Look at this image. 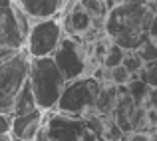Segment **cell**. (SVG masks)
<instances>
[{
	"instance_id": "cell-19",
	"label": "cell",
	"mask_w": 157,
	"mask_h": 141,
	"mask_svg": "<svg viewBox=\"0 0 157 141\" xmlns=\"http://www.w3.org/2000/svg\"><path fill=\"white\" fill-rule=\"evenodd\" d=\"M0 133H10V115L0 113Z\"/></svg>"
},
{
	"instance_id": "cell-15",
	"label": "cell",
	"mask_w": 157,
	"mask_h": 141,
	"mask_svg": "<svg viewBox=\"0 0 157 141\" xmlns=\"http://www.w3.org/2000/svg\"><path fill=\"white\" fill-rule=\"evenodd\" d=\"M121 66L131 74V76H137V72L143 68V62H141V58L137 56V52H135V50H125L123 60H121Z\"/></svg>"
},
{
	"instance_id": "cell-4",
	"label": "cell",
	"mask_w": 157,
	"mask_h": 141,
	"mask_svg": "<svg viewBox=\"0 0 157 141\" xmlns=\"http://www.w3.org/2000/svg\"><path fill=\"white\" fill-rule=\"evenodd\" d=\"M30 30V18L16 0H0V62L24 50Z\"/></svg>"
},
{
	"instance_id": "cell-25",
	"label": "cell",
	"mask_w": 157,
	"mask_h": 141,
	"mask_svg": "<svg viewBox=\"0 0 157 141\" xmlns=\"http://www.w3.org/2000/svg\"><path fill=\"white\" fill-rule=\"evenodd\" d=\"M104 141H117V139H104Z\"/></svg>"
},
{
	"instance_id": "cell-22",
	"label": "cell",
	"mask_w": 157,
	"mask_h": 141,
	"mask_svg": "<svg viewBox=\"0 0 157 141\" xmlns=\"http://www.w3.org/2000/svg\"><path fill=\"white\" fill-rule=\"evenodd\" d=\"M125 2H129V4H141V6H147V2H149V0H125Z\"/></svg>"
},
{
	"instance_id": "cell-3",
	"label": "cell",
	"mask_w": 157,
	"mask_h": 141,
	"mask_svg": "<svg viewBox=\"0 0 157 141\" xmlns=\"http://www.w3.org/2000/svg\"><path fill=\"white\" fill-rule=\"evenodd\" d=\"M28 82L34 92L36 105L42 111H50L56 107L60 93L66 86V80L58 66L54 64L52 56L30 58L28 64Z\"/></svg>"
},
{
	"instance_id": "cell-21",
	"label": "cell",
	"mask_w": 157,
	"mask_h": 141,
	"mask_svg": "<svg viewBox=\"0 0 157 141\" xmlns=\"http://www.w3.org/2000/svg\"><path fill=\"white\" fill-rule=\"evenodd\" d=\"M147 8H149L153 14H157V0H149V2H147Z\"/></svg>"
},
{
	"instance_id": "cell-13",
	"label": "cell",
	"mask_w": 157,
	"mask_h": 141,
	"mask_svg": "<svg viewBox=\"0 0 157 141\" xmlns=\"http://www.w3.org/2000/svg\"><path fill=\"white\" fill-rule=\"evenodd\" d=\"M78 4H80V6L92 16L94 22H96L98 26L104 28V18H105L107 10H109L105 0H78Z\"/></svg>"
},
{
	"instance_id": "cell-14",
	"label": "cell",
	"mask_w": 157,
	"mask_h": 141,
	"mask_svg": "<svg viewBox=\"0 0 157 141\" xmlns=\"http://www.w3.org/2000/svg\"><path fill=\"white\" fill-rule=\"evenodd\" d=\"M123 54H125V50L109 40V44H107V48H105V54H104V58H101V68L109 70V68L119 66L121 60H123Z\"/></svg>"
},
{
	"instance_id": "cell-7",
	"label": "cell",
	"mask_w": 157,
	"mask_h": 141,
	"mask_svg": "<svg viewBox=\"0 0 157 141\" xmlns=\"http://www.w3.org/2000/svg\"><path fill=\"white\" fill-rule=\"evenodd\" d=\"M28 64L30 56L26 48L0 62V113L10 115L14 95L28 78Z\"/></svg>"
},
{
	"instance_id": "cell-12",
	"label": "cell",
	"mask_w": 157,
	"mask_h": 141,
	"mask_svg": "<svg viewBox=\"0 0 157 141\" xmlns=\"http://www.w3.org/2000/svg\"><path fill=\"white\" fill-rule=\"evenodd\" d=\"M125 92L129 93V97L133 99L135 105H143L147 99V93H149V86L137 76H131L129 82L125 84Z\"/></svg>"
},
{
	"instance_id": "cell-9",
	"label": "cell",
	"mask_w": 157,
	"mask_h": 141,
	"mask_svg": "<svg viewBox=\"0 0 157 141\" xmlns=\"http://www.w3.org/2000/svg\"><path fill=\"white\" fill-rule=\"evenodd\" d=\"M42 109H34L24 115H14L10 117V135L12 141H34L36 133L42 125Z\"/></svg>"
},
{
	"instance_id": "cell-20",
	"label": "cell",
	"mask_w": 157,
	"mask_h": 141,
	"mask_svg": "<svg viewBox=\"0 0 157 141\" xmlns=\"http://www.w3.org/2000/svg\"><path fill=\"white\" fill-rule=\"evenodd\" d=\"M149 38L157 42V14L151 16V22H149Z\"/></svg>"
},
{
	"instance_id": "cell-6",
	"label": "cell",
	"mask_w": 157,
	"mask_h": 141,
	"mask_svg": "<svg viewBox=\"0 0 157 141\" xmlns=\"http://www.w3.org/2000/svg\"><path fill=\"white\" fill-rule=\"evenodd\" d=\"M54 64L62 72L66 82L76 80V78L90 74V52H88V42L76 36L64 34L58 44V48L52 54Z\"/></svg>"
},
{
	"instance_id": "cell-2",
	"label": "cell",
	"mask_w": 157,
	"mask_h": 141,
	"mask_svg": "<svg viewBox=\"0 0 157 141\" xmlns=\"http://www.w3.org/2000/svg\"><path fill=\"white\" fill-rule=\"evenodd\" d=\"M151 16L153 12L141 4H115L104 18V34L123 50H137L149 38Z\"/></svg>"
},
{
	"instance_id": "cell-1",
	"label": "cell",
	"mask_w": 157,
	"mask_h": 141,
	"mask_svg": "<svg viewBox=\"0 0 157 141\" xmlns=\"http://www.w3.org/2000/svg\"><path fill=\"white\" fill-rule=\"evenodd\" d=\"M107 119L90 111L86 115H72L58 109L44 111L42 125L34 141H104Z\"/></svg>"
},
{
	"instance_id": "cell-11",
	"label": "cell",
	"mask_w": 157,
	"mask_h": 141,
	"mask_svg": "<svg viewBox=\"0 0 157 141\" xmlns=\"http://www.w3.org/2000/svg\"><path fill=\"white\" fill-rule=\"evenodd\" d=\"M34 109H38V105H36V97H34V92H32V88H30V82H28V78H26V82L22 84V88H20L18 93L14 95L10 117L30 113V111H34Z\"/></svg>"
},
{
	"instance_id": "cell-8",
	"label": "cell",
	"mask_w": 157,
	"mask_h": 141,
	"mask_svg": "<svg viewBox=\"0 0 157 141\" xmlns=\"http://www.w3.org/2000/svg\"><path fill=\"white\" fill-rule=\"evenodd\" d=\"M62 36H64V28H62L60 18L34 20V22H30V30H28L24 48L30 58L52 56L54 50L60 44Z\"/></svg>"
},
{
	"instance_id": "cell-18",
	"label": "cell",
	"mask_w": 157,
	"mask_h": 141,
	"mask_svg": "<svg viewBox=\"0 0 157 141\" xmlns=\"http://www.w3.org/2000/svg\"><path fill=\"white\" fill-rule=\"evenodd\" d=\"M129 78H131V74L127 72L121 64L115 66V68H109V70H107V82H109V84H113V86H125L127 82H129Z\"/></svg>"
},
{
	"instance_id": "cell-5",
	"label": "cell",
	"mask_w": 157,
	"mask_h": 141,
	"mask_svg": "<svg viewBox=\"0 0 157 141\" xmlns=\"http://www.w3.org/2000/svg\"><path fill=\"white\" fill-rule=\"evenodd\" d=\"M101 86L104 84L92 74H84V76L76 78V80L66 82L64 90L60 93V99H58L54 109L64 111V113H72V115L90 113L96 107Z\"/></svg>"
},
{
	"instance_id": "cell-24",
	"label": "cell",
	"mask_w": 157,
	"mask_h": 141,
	"mask_svg": "<svg viewBox=\"0 0 157 141\" xmlns=\"http://www.w3.org/2000/svg\"><path fill=\"white\" fill-rule=\"evenodd\" d=\"M149 141H157V133H155V135H151V139H149Z\"/></svg>"
},
{
	"instance_id": "cell-17",
	"label": "cell",
	"mask_w": 157,
	"mask_h": 141,
	"mask_svg": "<svg viewBox=\"0 0 157 141\" xmlns=\"http://www.w3.org/2000/svg\"><path fill=\"white\" fill-rule=\"evenodd\" d=\"M135 52H137V56L141 58L143 64L153 62V60H157V42H155V40H151V38H147L141 46L135 50Z\"/></svg>"
},
{
	"instance_id": "cell-16",
	"label": "cell",
	"mask_w": 157,
	"mask_h": 141,
	"mask_svg": "<svg viewBox=\"0 0 157 141\" xmlns=\"http://www.w3.org/2000/svg\"><path fill=\"white\" fill-rule=\"evenodd\" d=\"M137 78H141L149 88H157V60L143 64V68L137 72Z\"/></svg>"
},
{
	"instance_id": "cell-10",
	"label": "cell",
	"mask_w": 157,
	"mask_h": 141,
	"mask_svg": "<svg viewBox=\"0 0 157 141\" xmlns=\"http://www.w3.org/2000/svg\"><path fill=\"white\" fill-rule=\"evenodd\" d=\"M64 2L66 0H16V4L30 18V22L44 18H58L64 8Z\"/></svg>"
},
{
	"instance_id": "cell-23",
	"label": "cell",
	"mask_w": 157,
	"mask_h": 141,
	"mask_svg": "<svg viewBox=\"0 0 157 141\" xmlns=\"http://www.w3.org/2000/svg\"><path fill=\"white\" fill-rule=\"evenodd\" d=\"M0 141H12L10 133H0Z\"/></svg>"
}]
</instances>
